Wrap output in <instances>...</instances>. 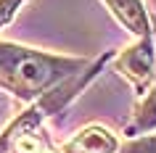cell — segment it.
<instances>
[{
  "label": "cell",
  "instance_id": "6da1fadb",
  "mask_svg": "<svg viewBox=\"0 0 156 153\" xmlns=\"http://www.w3.org/2000/svg\"><path fill=\"white\" fill-rule=\"evenodd\" d=\"M82 61H66L56 56H42L34 50L0 45V85L19 95H34L42 87L64 79L66 74H74Z\"/></svg>",
  "mask_w": 156,
  "mask_h": 153
},
{
  "label": "cell",
  "instance_id": "7a4b0ae2",
  "mask_svg": "<svg viewBox=\"0 0 156 153\" xmlns=\"http://www.w3.org/2000/svg\"><path fill=\"white\" fill-rule=\"evenodd\" d=\"M116 137L103 127H87L66 145V153H114Z\"/></svg>",
  "mask_w": 156,
  "mask_h": 153
},
{
  "label": "cell",
  "instance_id": "3957f363",
  "mask_svg": "<svg viewBox=\"0 0 156 153\" xmlns=\"http://www.w3.org/2000/svg\"><path fill=\"white\" fill-rule=\"evenodd\" d=\"M119 69H122L132 82H138V85L146 82L148 77H151V71H154V53H151L148 40L143 42V45H138V48L127 50V53L119 58Z\"/></svg>",
  "mask_w": 156,
  "mask_h": 153
},
{
  "label": "cell",
  "instance_id": "277c9868",
  "mask_svg": "<svg viewBox=\"0 0 156 153\" xmlns=\"http://www.w3.org/2000/svg\"><path fill=\"white\" fill-rule=\"evenodd\" d=\"M108 5L114 8V13L122 19L127 29L135 34H148V21H146V13H143V5L140 0H108Z\"/></svg>",
  "mask_w": 156,
  "mask_h": 153
},
{
  "label": "cell",
  "instance_id": "5b68a950",
  "mask_svg": "<svg viewBox=\"0 0 156 153\" xmlns=\"http://www.w3.org/2000/svg\"><path fill=\"white\" fill-rule=\"evenodd\" d=\"M151 127H156V90L151 95V100L143 106V113L138 119V129H151Z\"/></svg>",
  "mask_w": 156,
  "mask_h": 153
},
{
  "label": "cell",
  "instance_id": "8992f818",
  "mask_svg": "<svg viewBox=\"0 0 156 153\" xmlns=\"http://www.w3.org/2000/svg\"><path fill=\"white\" fill-rule=\"evenodd\" d=\"M16 151L19 153H40L42 145L37 143V137H32V135H19L16 137Z\"/></svg>",
  "mask_w": 156,
  "mask_h": 153
},
{
  "label": "cell",
  "instance_id": "52a82bcc",
  "mask_svg": "<svg viewBox=\"0 0 156 153\" xmlns=\"http://www.w3.org/2000/svg\"><path fill=\"white\" fill-rule=\"evenodd\" d=\"M19 3H21V0H0V26H3V24L11 19V13L16 11Z\"/></svg>",
  "mask_w": 156,
  "mask_h": 153
},
{
  "label": "cell",
  "instance_id": "ba28073f",
  "mask_svg": "<svg viewBox=\"0 0 156 153\" xmlns=\"http://www.w3.org/2000/svg\"><path fill=\"white\" fill-rule=\"evenodd\" d=\"M127 153H156V140H143V143L132 145Z\"/></svg>",
  "mask_w": 156,
  "mask_h": 153
},
{
  "label": "cell",
  "instance_id": "9c48e42d",
  "mask_svg": "<svg viewBox=\"0 0 156 153\" xmlns=\"http://www.w3.org/2000/svg\"><path fill=\"white\" fill-rule=\"evenodd\" d=\"M40 153H53V151H48V148H42V151H40Z\"/></svg>",
  "mask_w": 156,
  "mask_h": 153
}]
</instances>
